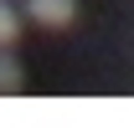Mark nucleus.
<instances>
[{
    "mask_svg": "<svg viewBox=\"0 0 134 128\" xmlns=\"http://www.w3.org/2000/svg\"><path fill=\"white\" fill-rule=\"evenodd\" d=\"M26 16L36 26H52V31H62L77 21V0H26Z\"/></svg>",
    "mask_w": 134,
    "mask_h": 128,
    "instance_id": "nucleus-1",
    "label": "nucleus"
},
{
    "mask_svg": "<svg viewBox=\"0 0 134 128\" xmlns=\"http://www.w3.org/2000/svg\"><path fill=\"white\" fill-rule=\"evenodd\" d=\"M21 87H26V77H21V62H16L5 46H0V92H21Z\"/></svg>",
    "mask_w": 134,
    "mask_h": 128,
    "instance_id": "nucleus-2",
    "label": "nucleus"
},
{
    "mask_svg": "<svg viewBox=\"0 0 134 128\" xmlns=\"http://www.w3.org/2000/svg\"><path fill=\"white\" fill-rule=\"evenodd\" d=\"M16 36H21V16L5 5V0H0V46H10Z\"/></svg>",
    "mask_w": 134,
    "mask_h": 128,
    "instance_id": "nucleus-3",
    "label": "nucleus"
}]
</instances>
